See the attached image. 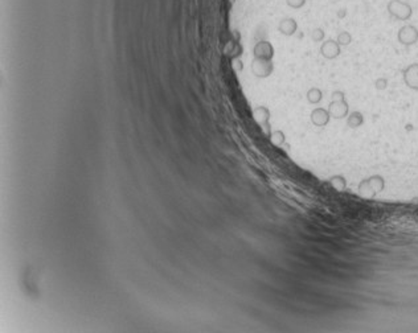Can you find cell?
Segmentation results:
<instances>
[{"instance_id":"obj_1","label":"cell","mask_w":418,"mask_h":333,"mask_svg":"<svg viewBox=\"0 0 418 333\" xmlns=\"http://www.w3.org/2000/svg\"><path fill=\"white\" fill-rule=\"evenodd\" d=\"M327 110H328L331 118L333 119H343L348 117L350 107H348L343 91H340V90L333 91L332 95H331V103H329Z\"/></svg>"},{"instance_id":"obj_2","label":"cell","mask_w":418,"mask_h":333,"mask_svg":"<svg viewBox=\"0 0 418 333\" xmlns=\"http://www.w3.org/2000/svg\"><path fill=\"white\" fill-rule=\"evenodd\" d=\"M386 10L392 18L397 19L400 22H406L413 15V8L410 7V4H407L406 2H402V0H390L386 6Z\"/></svg>"},{"instance_id":"obj_3","label":"cell","mask_w":418,"mask_h":333,"mask_svg":"<svg viewBox=\"0 0 418 333\" xmlns=\"http://www.w3.org/2000/svg\"><path fill=\"white\" fill-rule=\"evenodd\" d=\"M384 186H385L384 179H382L381 176L375 175L368 177V179L363 180V181L359 184V192H360V194L365 196V197H372V196H375L376 193L381 192V190L384 189Z\"/></svg>"},{"instance_id":"obj_4","label":"cell","mask_w":418,"mask_h":333,"mask_svg":"<svg viewBox=\"0 0 418 333\" xmlns=\"http://www.w3.org/2000/svg\"><path fill=\"white\" fill-rule=\"evenodd\" d=\"M397 39H398V43L405 45V47L414 45L418 41V29L415 28L414 25H404V27H401L398 33H397Z\"/></svg>"},{"instance_id":"obj_5","label":"cell","mask_w":418,"mask_h":333,"mask_svg":"<svg viewBox=\"0 0 418 333\" xmlns=\"http://www.w3.org/2000/svg\"><path fill=\"white\" fill-rule=\"evenodd\" d=\"M254 57L257 60H268V61H272V58L274 57V48L269 41L266 40H262V41H258L256 44V47L253 49Z\"/></svg>"},{"instance_id":"obj_6","label":"cell","mask_w":418,"mask_h":333,"mask_svg":"<svg viewBox=\"0 0 418 333\" xmlns=\"http://www.w3.org/2000/svg\"><path fill=\"white\" fill-rule=\"evenodd\" d=\"M273 70H274V65H273L272 61H268V60H257L256 58L252 64V72L258 78H266L272 74Z\"/></svg>"},{"instance_id":"obj_7","label":"cell","mask_w":418,"mask_h":333,"mask_svg":"<svg viewBox=\"0 0 418 333\" xmlns=\"http://www.w3.org/2000/svg\"><path fill=\"white\" fill-rule=\"evenodd\" d=\"M402 78L409 89L418 90V64H410L402 70Z\"/></svg>"},{"instance_id":"obj_8","label":"cell","mask_w":418,"mask_h":333,"mask_svg":"<svg viewBox=\"0 0 418 333\" xmlns=\"http://www.w3.org/2000/svg\"><path fill=\"white\" fill-rule=\"evenodd\" d=\"M340 53H342V49L336 40H327L320 47V54L327 60H333V58L339 57Z\"/></svg>"},{"instance_id":"obj_9","label":"cell","mask_w":418,"mask_h":333,"mask_svg":"<svg viewBox=\"0 0 418 333\" xmlns=\"http://www.w3.org/2000/svg\"><path fill=\"white\" fill-rule=\"evenodd\" d=\"M329 118H331V115H329L328 110L323 107L314 108L310 115L311 122L316 127H325L329 123Z\"/></svg>"},{"instance_id":"obj_10","label":"cell","mask_w":418,"mask_h":333,"mask_svg":"<svg viewBox=\"0 0 418 333\" xmlns=\"http://www.w3.org/2000/svg\"><path fill=\"white\" fill-rule=\"evenodd\" d=\"M278 31L283 36H293L298 31V23L293 18H283L278 23Z\"/></svg>"},{"instance_id":"obj_11","label":"cell","mask_w":418,"mask_h":333,"mask_svg":"<svg viewBox=\"0 0 418 333\" xmlns=\"http://www.w3.org/2000/svg\"><path fill=\"white\" fill-rule=\"evenodd\" d=\"M363 123H364V117L360 111H352L347 117V126L351 129H359Z\"/></svg>"},{"instance_id":"obj_12","label":"cell","mask_w":418,"mask_h":333,"mask_svg":"<svg viewBox=\"0 0 418 333\" xmlns=\"http://www.w3.org/2000/svg\"><path fill=\"white\" fill-rule=\"evenodd\" d=\"M328 183L331 184L333 189L338 190V192H343L347 188V180L344 176L342 175H333L328 179Z\"/></svg>"},{"instance_id":"obj_13","label":"cell","mask_w":418,"mask_h":333,"mask_svg":"<svg viewBox=\"0 0 418 333\" xmlns=\"http://www.w3.org/2000/svg\"><path fill=\"white\" fill-rule=\"evenodd\" d=\"M306 97H307V100L311 104H318L319 102L322 100L323 93L322 90L318 89V87H311L307 91V95H306Z\"/></svg>"},{"instance_id":"obj_14","label":"cell","mask_w":418,"mask_h":333,"mask_svg":"<svg viewBox=\"0 0 418 333\" xmlns=\"http://www.w3.org/2000/svg\"><path fill=\"white\" fill-rule=\"evenodd\" d=\"M336 41H338V44H339L340 47H347V45H350V44L352 43V36H351L350 32L343 31V32H340L339 35H338Z\"/></svg>"},{"instance_id":"obj_15","label":"cell","mask_w":418,"mask_h":333,"mask_svg":"<svg viewBox=\"0 0 418 333\" xmlns=\"http://www.w3.org/2000/svg\"><path fill=\"white\" fill-rule=\"evenodd\" d=\"M310 36L311 39H312V41L319 43V41H322V40L324 39V32H323L322 28H314L310 32Z\"/></svg>"},{"instance_id":"obj_16","label":"cell","mask_w":418,"mask_h":333,"mask_svg":"<svg viewBox=\"0 0 418 333\" xmlns=\"http://www.w3.org/2000/svg\"><path fill=\"white\" fill-rule=\"evenodd\" d=\"M307 0H286V4L290 8H294V10H299L306 4Z\"/></svg>"},{"instance_id":"obj_17","label":"cell","mask_w":418,"mask_h":333,"mask_svg":"<svg viewBox=\"0 0 418 333\" xmlns=\"http://www.w3.org/2000/svg\"><path fill=\"white\" fill-rule=\"evenodd\" d=\"M272 139L273 142H274L275 144H282L283 142H285V134L282 133V131H277V133H274L272 135Z\"/></svg>"},{"instance_id":"obj_18","label":"cell","mask_w":418,"mask_h":333,"mask_svg":"<svg viewBox=\"0 0 418 333\" xmlns=\"http://www.w3.org/2000/svg\"><path fill=\"white\" fill-rule=\"evenodd\" d=\"M375 85L377 90H384V89H386V86H388V81H386L385 78H379L375 82Z\"/></svg>"}]
</instances>
